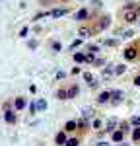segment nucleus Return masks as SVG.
<instances>
[{"label": "nucleus", "mask_w": 140, "mask_h": 146, "mask_svg": "<svg viewBox=\"0 0 140 146\" xmlns=\"http://www.w3.org/2000/svg\"><path fill=\"white\" fill-rule=\"evenodd\" d=\"M64 146H78V138H70V140H66Z\"/></svg>", "instance_id": "obj_20"}, {"label": "nucleus", "mask_w": 140, "mask_h": 146, "mask_svg": "<svg viewBox=\"0 0 140 146\" xmlns=\"http://www.w3.org/2000/svg\"><path fill=\"white\" fill-rule=\"evenodd\" d=\"M74 60H76V62H84V60H86V56L82 55V53H74Z\"/></svg>", "instance_id": "obj_19"}, {"label": "nucleus", "mask_w": 140, "mask_h": 146, "mask_svg": "<svg viewBox=\"0 0 140 146\" xmlns=\"http://www.w3.org/2000/svg\"><path fill=\"white\" fill-rule=\"evenodd\" d=\"M76 96H78V88H76V86H72V88L68 90V98H76Z\"/></svg>", "instance_id": "obj_18"}, {"label": "nucleus", "mask_w": 140, "mask_h": 146, "mask_svg": "<svg viewBox=\"0 0 140 146\" xmlns=\"http://www.w3.org/2000/svg\"><path fill=\"white\" fill-rule=\"evenodd\" d=\"M23 107H25V100L18 98V100H16V109H23Z\"/></svg>", "instance_id": "obj_15"}, {"label": "nucleus", "mask_w": 140, "mask_h": 146, "mask_svg": "<svg viewBox=\"0 0 140 146\" xmlns=\"http://www.w3.org/2000/svg\"><path fill=\"white\" fill-rule=\"evenodd\" d=\"M123 18H125V22L132 23V22H136V20H138V12H134L132 8H128V10L123 14Z\"/></svg>", "instance_id": "obj_1"}, {"label": "nucleus", "mask_w": 140, "mask_h": 146, "mask_svg": "<svg viewBox=\"0 0 140 146\" xmlns=\"http://www.w3.org/2000/svg\"><path fill=\"white\" fill-rule=\"evenodd\" d=\"M125 70H127V66H117L115 68V74H123Z\"/></svg>", "instance_id": "obj_22"}, {"label": "nucleus", "mask_w": 140, "mask_h": 146, "mask_svg": "<svg viewBox=\"0 0 140 146\" xmlns=\"http://www.w3.org/2000/svg\"><path fill=\"white\" fill-rule=\"evenodd\" d=\"M84 78H86V82L90 84V88H95V86H97V82L92 78V74H88V72H86V74H84Z\"/></svg>", "instance_id": "obj_6"}, {"label": "nucleus", "mask_w": 140, "mask_h": 146, "mask_svg": "<svg viewBox=\"0 0 140 146\" xmlns=\"http://www.w3.org/2000/svg\"><path fill=\"white\" fill-rule=\"evenodd\" d=\"M123 135H125L123 131H115V133H113V140H115V142H121V140H123Z\"/></svg>", "instance_id": "obj_13"}, {"label": "nucleus", "mask_w": 140, "mask_h": 146, "mask_svg": "<svg viewBox=\"0 0 140 146\" xmlns=\"http://www.w3.org/2000/svg\"><path fill=\"white\" fill-rule=\"evenodd\" d=\"M125 56H127L128 60H132V58H136V51L134 49H127L125 51Z\"/></svg>", "instance_id": "obj_9"}, {"label": "nucleus", "mask_w": 140, "mask_h": 146, "mask_svg": "<svg viewBox=\"0 0 140 146\" xmlns=\"http://www.w3.org/2000/svg\"><path fill=\"white\" fill-rule=\"evenodd\" d=\"M37 111H43V109H47V101L45 100H37Z\"/></svg>", "instance_id": "obj_10"}, {"label": "nucleus", "mask_w": 140, "mask_h": 146, "mask_svg": "<svg viewBox=\"0 0 140 146\" xmlns=\"http://www.w3.org/2000/svg\"><path fill=\"white\" fill-rule=\"evenodd\" d=\"M80 43H82V39H76V41H74V43H72V49H76V47L80 45Z\"/></svg>", "instance_id": "obj_25"}, {"label": "nucleus", "mask_w": 140, "mask_h": 146, "mask_svg": "<svg viewBox=\"0 0 140 146\" xmlns=\"http://www.w3.org/2000/svg\"><path fill=\"white\" fill-rule=\"evenodd\" d=\"M4 119H6V123H14V121H16V115L12 111H6L4 113Z\"/></svg>", "instance_id": "obj_8"}, {"label": "nucleus", "mask_w": 140, "mask_h": 146, "mask_svg": "<svg viewBox=\"0 0 140 146\" xmlns=\"http://www.w3.org/2000/svg\"><path fill=\"white\" fill-rule=\"evenodd\" d=\"M20 35H22V37H25V35H27V27H23L22 31H20Z\"/></svg>", "instance_id": "obj_26"}, {"label": "nucleus", "mask_w": 140, "mask_h": 146, "mask_svg": "<svg viewBox=\"0 0 140 146\" xmlns=\"http://www.w3.org/2000/svg\"><path fill=\"white\" fill-rule=\"evenodd\" d=\"M57 144H66V135L64 133H58L57 135Z\"/></svg>", "instance_id": "obj_12"}, {"label": "nucleus", "mask_w": 140, "mask_h": 146, "mask_svg": "<svg viewBox=\"0 0 140 146\" xmlns=\"http://www.w3.org/2000/svg\"><path fill=\"white\" fill-rule=\"evenodd\" d=\"M115 127H117V119H115V117H111V119L107 121V125H105V129H107V131H113Z\"/></svg>", "instance_id": "obj_7"}, {"label": "nucleus", "mask_w": 140, "mask_h": 146, "mask_svg": "<svg viewBox=\"0 0 140 146\" xmlns=\"http://www.w3.org/2000/svg\"><path fill=\"white\" fill-rule=\"evenodd\" d=\"M57 96H58V100H68V92L66 90H58Z\"/></svg>", "instance_id": "obj_17"}, {"label": "nucleus", "mask_w": 140, "mask_h": 146, "mask_svg": "<svg viewBox=\"0 0 140 146\" xmlns=\"http://www.w3.org/2000/svg\"><path fill=\"white\" fill-rule=\"evenodd\" d=\"M123 98H125V96H123V92H113V103H121V101H123Z\"/></svg>", "instance_id": "obj_5"}, {"label": "nucleus", "mask_w": 140, "mask_h": 146, "mask_svg": "<svg viewBox=\"0 0 140 146\" xmlns=\"http://www.w3.org/2000/svg\"><path fill=\"white\" fill-rule=\"evenodd\" d=\"M111 98H113V92H103V94H99V98H97V101H99V103H107V101L111 100Z\"/></svg>", "instance_id": "obj_2"}, {"label": "nucleus", "mask_w": 140, "mask_h": 146, "mask_svg": "<svg viewBox=\"0 0 140 146\" xmlns=\"http://www.w3.org/2000/svg\"><path fill=\"white\" fill-rule=\"evenodd\" d=\"M82 115H84V119H90V117L93 115V111L90 109V107H84V109H82Z\"/></svg>", "instance_id": "obj_14"}, {"label": "nucleus", "mask_w": 140, "mask_h": 146, "mask_svg": "<svg viewBox=\"0 0 140 146\" xmlns=\"http://www.w3.org/2000/svg\"><path fill=\"white\" fill-rule=\"evenodd\" d=\"M53 49L55 51H60V43H53Z\"/></svg>", "instance_id": "obj_27"}, {"label": "nucleus", "mask_w": 140, "mask_h": 146, "mask_svg": "<svg viewBox=\"0 0 140 146\" xmlns=\"http://www.w3.org/2000/svg\"><path fill=\"white\" fill-rule=\"evenodd\" d=\"M66 8H57V10H53L51 12V16H53V18H60V16H64V14H66Z\"/></svg>", "instance_id": "obj_3"}, {"label": "nucleus", "mask_w": 140, "mask_h": 146, "mask_svg": "<svg viewBox=\"0 0 140 146\" xmlns=\"http://www.w3.org/2000/svg\"><path fill=\"white\" fill-rule=\"evenodd\" d=\"M130 123L136 125V127H140V117H132V119H130Z\"/></svg>", "instance_id": "obj_23"}, {"label": "nucleus", "mask_w": 140, "mask_h": 146, "mask_svg": "<svg viewBox=\"0 0 140 146\" xmlns=\"http://www.w3.org/2000/svg\"><path fill=\"white\" fill-rule=\"evenodd\" d=\"M76 127H78V123H76V121H68V123H66V127H64V129H66V131H74V129H76Z\"/></svg>", "instance_id": "obj_16"}, {"label": "nucleus", "mask_w": 140, "mask_h": 146, "mask_svg": "<svg viewBox=\"0 0 140 146\" xmlns=\"http://www.w3.org/2000/svg\"><path fill=\"white\" fill-rule=\"evenodd\" d=\"M78 35H80L82 39H86V37H90V35H92V31H90L88 27H80V29H78Z\"/></svg>", "instance_id": "obj_4"}, {"label": "nucleus", "mask_w": 140, "mask_h": 146, "mask_svg": "<svg viewBox=\"0 0 140 146\" xmlns=\"http://www.w3.org/2000/svg\"><path fill=\"white\" fill-rule=\"evenodd\" d=\"M132 138H134V140H140V129H134V133H132Z\"/></svg>", "instance_id": "obj_21"}, {"label": "nucleus", "mask_w": 140, "mask_h": 146, "mask_svg": "<svg viewBox=\"0 0 140 146\" xmlns=\"http://www.w3.org/2000/svg\"><path fill=\"white\" fill-rule=\"evenodd\" d=\"M88 14H90V12L84 8V10H80L78 14H76V20H86V18H88Z\"/></svg>", "instance_id": "obj_11"}, {"label": "nucleus", "mask_w": 140, "mask_h": 146, "mask_svg": "<svg viewBox=\"0 0 140 146\" xmlns=\"http://www.w3.org/2000/svg\"><path fill=\"white\" fill-rule=\"evenodd\" d=\"M134 84H136V86H140V76H136V80H134Z\"/></svg>", "instance_id": "obj_28"}, {"label": "nucleus", "mask_w": 140, "mask_h": 146, "mask_svg": "<svg viewBox=\"0 0 140 146\" xmlns=\"http://www.w3.org/2000/svg\"><path fill=\"white\" fill-rule=\"evenodd\" d=\"M93 127H95V129H101V121H99V119H95V121H93Z\"/></svg>", "instance_id": "obj_24"}]
</instances>
